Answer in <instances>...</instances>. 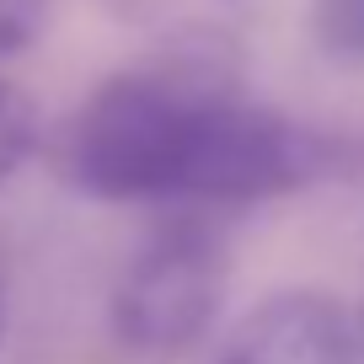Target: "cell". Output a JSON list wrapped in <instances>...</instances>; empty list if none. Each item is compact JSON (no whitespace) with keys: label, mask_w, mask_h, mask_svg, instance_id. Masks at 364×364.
Wrapping results in <instances>:
<instances>
[{"label":"cell","mask_w":364,"mask_h":364,"mask_svg":"<svg viewBox=\"0 0 364 364\" xmlns=\"http://www.w3.org/2000/svg\"><path fill=\"white\" fill-rule=\"evenodd\" d=\"M48 0H0V59L22 54L38 33H43Z\"/></svg>","instance_id":"6"},{"label":"cell","mask_w":364,"mask_h":364,"mask_svg":"<svg viewBox=\"0 0 364 364\" xmlns=\"http://www.w3.org/2000/svg\"><path fill=\"white\" fill-rule=\"evenodd\" d=\"M209 364H359V343L332 295L279 289L230 327Z\"/></svg>","instance_id":"3"},{"label":"cell","mask_w":364,"mask_h":364,"mask_svg":"<svg viewBox=\"0 0 364 364\" xmlns=\"http://www.w3.org/2000/svg\"><path fill=\"white\" fill-rule=\"evenodd\" d=\"M316 38L332 54L364 59V0H316Z\"/></svg>","instance_id":"5"},{"label":"cell","mask_w":364,"mask_h":364,"mask_svg":"<svg viewBox=\"0 0 364 364\" xmlns=\"http://www.w3.org/2000/svg\"><path fill=\"white\" fill-rule=\"evenodd\" d=\"M0 327H6V311H0Z\"/></svg>","instance_id":"7"},{"label":"cell","mask_w":364,"mask_h":364,"mask_svg":"<svg viewBox=\"0 0 364 364\" xmlns=\"http://www.w3.org/2000/svg\"><path fill=\"white\" fill-rule=\"evenodd\" d=\"M38 145V102L0 75V177H11Z\"/></svg>","instance_id":"4"},{"label":"cell","mask_w":364,"mask_h":364,"mask_svg":"<svg viewBox=\"0 0 364 364\" xmlns=\"http://www.w3.org/2000/svg\"><path fill=\"white\" fill-rule=\"evenodd\" d=\"M230 284V252L204 220H166L145 247L129 257L113 284V332L129 353L171 359L193 348L220 316Z\"/></svg>","instance_id":"2"},{"label":"cell","mask_w":364,"mask_h":364,"mask_svg":"<svg viewBox=\"0 0 364 364\" xmlns=\"http://www.w3.org/2000/svg\"><path fill=\"white\" fill-rule=\"evenodd\" d=\"M236 97L230 48L182 38L86 91L54 139V166L102 204H198L215 129Z\"/></svg>","instance_id":"1"}]
</instances>
